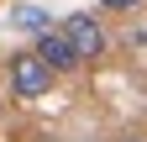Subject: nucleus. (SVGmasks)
Instances as JSON below:
<instances>
[{
  "instance_id": "1",
  "label": "nucleus",
  "mask_w": 147,
  "mask_h": 142,
  "mask_svg": "<svg viewBox=\"0 0 147 142\" xmlns=\"http://www.w3.org/2000/svg\"><path fill=\"white\" fill-rule=\"evenodd\" d=\"M5 74H11V95H16V100H42V95L53 90V79H58L42 58H37V47H32V53H11Z\"/></svg>"
},
{
  "instance_id": "2",
  "label": "nucleus",
  "mask_w": 147,
  "mask_h": 142,
  "mask_svg": "<svg viewBox=\"0 0 147 142\" xmlns=\"http://www.w3.org/2000/svg\"><path fill=\"white\" fill-rule=\"evenodd\" d=\"M63 32H68V42L79 47V58H84V63L105 58V26H100V16L74 11V16H63Z\"/></svg>"
},
{
  "instance_id": "3",
  "label": "nucleus",
  "mask_w": 147,
  "mask_h": 142,
  "mask_svg": "<svg viewBox=\"0 0 147 142\" xmlns=\"http://www.w3.org/2000/svg\"><path fill=\"white\" fill-rule=\"evenodd\" d=\"M37 58H42L53 74H68V68H79L84 58H79V47L68 42V32L63 26H53V32H42V37H37Z\"/></svg>"
},
{
  "instance_id": "4",
  "label": "nucleus",
  "mask_w": 147,
  "mask_h": 142,
  "mask_svg": "<svg viewBox=\"0 0 147 142\" xmlns=\"http://www.w3.org/2000/svg\"><path fill=\"white\" fill-rule=\"evenodd\" d=\"M11 21L21 26V32H37V37H42V32H53V21H47V11H42V5H16Z\"/></svg>"
},
{
  "instance_id": "5",
  "label": "nucleus",
  "mask_w": 147,
  "mask_h": 142,
  "mask_svg": "<svg viewBox=\"0 0 147 142\" xmlns=\"http://www.w3.org/2000/svg\"><path fill=\"white\" fill-rule=\"evenodd\" d=\"M100 5H105V11H126V16H131V11L147 5V0H100Z\"/></svg>"
},
{
  "instance_id": "6",
  "label": "nucleus",
  "mask_w": 147,
  "mask_h": 142,
  "mask_svg": "<svg viewBox=\"0 0 147 142\" xmlns=\"http://www.w3.org/2000/svg\"><path fill=\"white\" fill-rule=\"evenodd\" d=\"M126 142H142V137H126Z\"/></svg>"
},
{
  "instance_id": "7",
  "label": "nucleus",
  "mask_w": 147,
  "mask_h": 142,
  "mask_svg": "<svg viewBox=\"0 0 147 142\" xmlns=\"http://www.w3.org/2000/svg\"><path fill=\"white\" fill-rule=\"evenodd\" d=\"M84 142H95V137H84Z\"/></svg>"
}]
</instances>
